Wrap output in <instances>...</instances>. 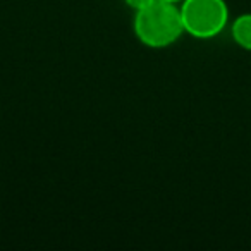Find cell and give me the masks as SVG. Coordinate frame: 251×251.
Here are the masks:
<instances>
[{"mask_svg": "<svg viewBox=\"0 0 251 251\" xmlns=\"http://www.w3.org/2000/svg\"><path fill=\"white\" fill-rule=\"evenodd\" d=\"M134 33L143 45L150 49L169 47L184 33L181 9L177 4L153 0L150 5L136 12Z\"/></svg>", "mask_w": 251, "mask_h": 251, "instance_id": "cell-1", "label": "cell"}, {"mask_svg": "<svg viewBox=\"0 0 251 251\" xmlns=\"http://www.w3.org/2000/svg\"><path fill=\"white\" fill-rule=\"evenodd\" d=\"M181 19L184 31L195 38H213L227 25L226 0H182Z\"/></svg>", "mask_w": 251, "mask_h": 251, "instance_id": "cell-2", "label": "cell"}, {"mask_svg": "<svg viewBox=\"0 0 251 251\" xmlns=\"http://www.w3.org/2000/svg\"><path fill=\"white\" fill-rule=\"evenodd\" d=\"M232 38L241 49L251 52V14H241L232 23Z\"/></svg>", "mask_w": 251, "mask_h": 251, "instance_id": "cell-3", "label": "cell"}, {"mask_svg": "<svg viewBox=\"0 0 251 251\" xmlns=\"http://www.w3.org/2000/svg\"><path fill=\"white\" fill-rule=\"evenodd\" d=\"M126 4L129 5L131 9H134V11H141V9H145L147 5H150L153 0H124Z\"/></svg>", "mask_w": 251, "mask_h": 251, "instance_id": "cell-4", "label": "cell"}, {"mask_svg": "<svg viewBox=\"0 0 251 251\" xmlns=\"http://www.w3.org/2000/svg\"><path fill=\"white\" fill-rule=\"evenodd\" d=\"M164 2H171V4H177V2H182V0H164Z\"/></svg>", "mask_w": 251, "mask_h": 251, "instance_id": "cell-5", "label": "cell"}]
</instances>
